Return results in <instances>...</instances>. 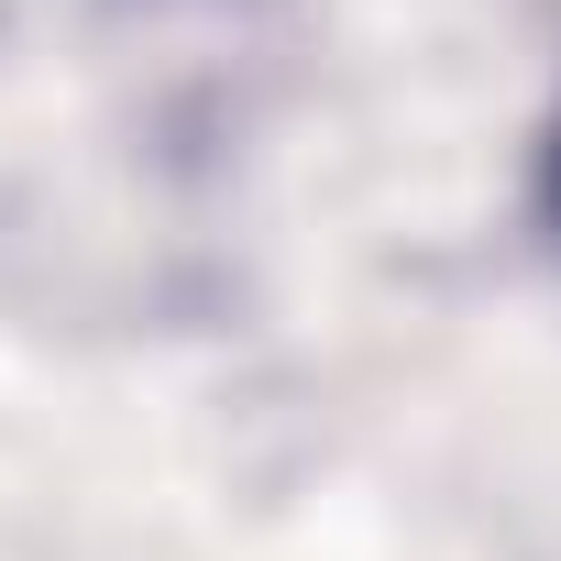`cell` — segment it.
Instances as JSON below:
<instances>
[{
	"label": "cell",
	"mask_w": 561,
	"mask_h": 561,
	"mask_svg": "<svg viewBox=\"0 0 561 561\" xmlns=\"http://www.w3.org/2000/svg\"><path fill=\"white\" fill-rule=\"evenodd\" d=\"M539 220H550V242H561V111H550V144H539Z\"/></svg>",
	"instance_id": "6da1fadb"
}]
</instances>
